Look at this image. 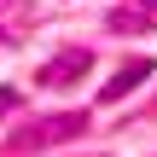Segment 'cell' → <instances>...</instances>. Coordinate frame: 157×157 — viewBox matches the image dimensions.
Masks as SVG:
<instances>
[{"instance_id":"obj_2","label":"cell","mask_w":157,"mask_h":157,"mask_svg":"<svg viewBox=\"0 0 157 157\" xmlns=\"http://www.w3.org/2000/svg\"><path fill=\"white\" fill-rule=\"evenodd\" d=\"M82 128H87V117H82V111H64V117H47V122H35L29 134H17L12 146H47V140H76Z\"/></svg>"},{"instance_id":"obj_1","label":"cell","mask_w":157,"mask_h":157,"mask_svg":"<svg viewBox=\"0 0 157 157\" xmlns=\"http://www.w3.org/2000/svg\"><path fill=\"white\" fill-rule=\"evenodd\" d=\"M87 70H93V52H82V47H76V52H58V58L41 64V87H70V82H82Z\"/></svg>"},{"instance_id":"obj_3","label":"cell","mask_w":157,"mask_h":157,"mask_svg":"<svg viewBox=\"0 0 157 157\" xmlns=\"http://www.w3.org/2000/svg\"><path fill=\"white\" fill-rule=\"evenodd\" d=\"M146 76H151V58H128V64H122V70H117V76L99 87V99H122V93H134Z\"/></svg>"},{"instance_id":"obj_4","label":"cell","mask_w":157,"mask_h":157,"mask_svg":"<svg viewBox=\"0 0 157 157\" xmlns=\"http://www.w3.org/2000/svg\"><path fill=\"white\" fill-rule=\"evenodd\" d=\"M140 6H146V17H157V0H140Z\"/></svg>"}]
</instances>
